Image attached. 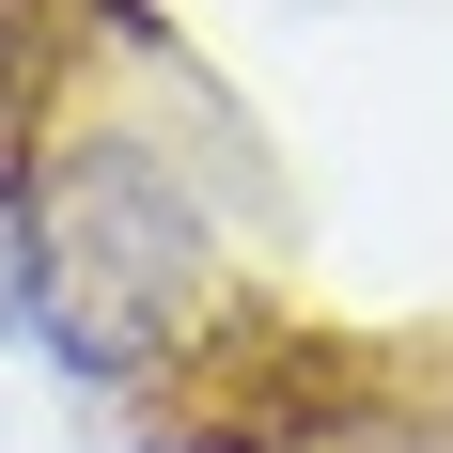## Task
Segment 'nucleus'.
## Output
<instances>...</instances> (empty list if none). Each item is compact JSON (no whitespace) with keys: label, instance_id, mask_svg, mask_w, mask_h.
I'll return each mask as SVG.
<instances>
[{"label":"nucleus","instance_id":"1","mask_svg":"<svg viewBox=\"0 0 453 453\" xmlns=\"http://www.w3.org/2000/svg\"><path fill=\"white\" fill-rule=\"evenodd\" d=\"M0 281H16V328L63 375L141 391L219 328V219H203V188L157 126L79 110L47 141V173L16 188V219H0Z\"/></svg>","mask_w":453,"mask_h":453},{"label":"nucleus","instance_id":"2","mask_svg":"<svg viewBox=\"0 0 453 453\" xmlns=\"http://www.w3.org/2000/svg\"><path fill=\"white\" fill-rule=\"evenodd\" d=\"M360 422H375V360L297 313H219L173 375H141L157 453H344Z\"/></svg>","mask_w":453,"mask_h":453},{"label":"nucleus","instance_id":"3","mask_svg":"<svg viewBox=\"0 0 453 453\" xmlns=\"http://www.w3.org/2000/svg\"><path fill=\"white\" fill-rule=\"evenodd\" d=\"M63 79H79L63 0H0V219H16V188L47 173V141L79 126V110H63Z\"/></svg>","mask_w":453,"mask_h":453}]
</instances>
